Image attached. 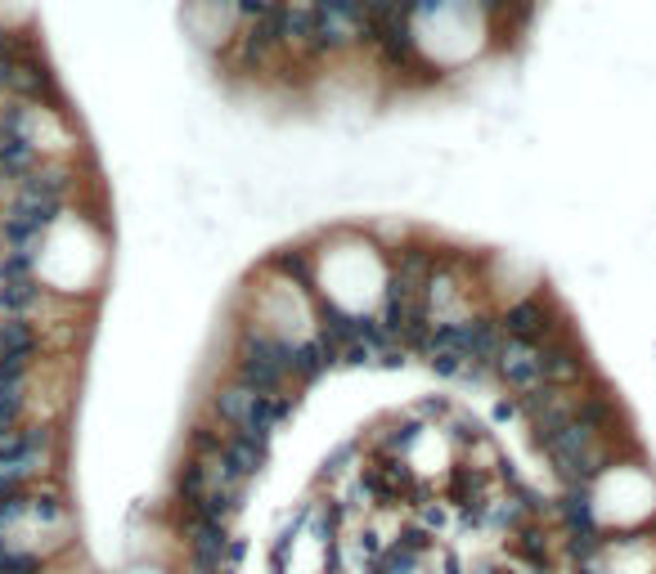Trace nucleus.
Instances as JSON below:
<instances>
[{
  "mask_svg": "<svg viewBox=\"0 0 656 574\" xmlns=\"http://www.w3.org/2000/svg\"><path fill=\"white\" fill-rule=\"evenodd\" d=\"M234 381L252 386L257 395H274V400H292V386L297 381V354L288 337H274V333H243L239 354H234Z\"/></svg>",
  "mask_w": 656,
  "mask_h": 574,
  "instance_id": "1",
  "label": "nucleus"
},
{
  "mask_svg": "<svg viewBox=\"0 0 656 574\" xmlns=\"http://www.w3.org/2000/svg\"><path fill=\"white\" fill-rule=\"evenodd\" d=\"M557 324H562V319H557V310H553L539 292H530V296H522V301H513V306L504 310V319H499L504 337L526 342V345L562 342V328H557Z\"/></svg>",
  "mask_w": 656,
  "mask_h": 574,
  "instance_id": "3",
  "label": "nucleus"
},
{
  "mask_svg": "<svg viewBox=\"0 0 656 574\" xmlns=\"http://www.w3.org/2000/svg\"><path fill=\"white\" fill-rule=\"evenodd\" d=\"M292 409V400H274V395H257L252 386L243 381H230L216 391V418L221 427L230 431H243V436H257V440H270V431L279 427V418Z\"/></svg>",
  "mask_w": 656,
  "mask_h": 574,
  "instance_id": "2",
  "label": "nucleus"
},
{
  "mask_svg": "<svg viewBox=\"0 0 656 574\" xmlns=\"http://www.w3.org/2000/svg\"><path fill=\"white\" fill-rule=\"evenodd\" d=\"M274 269H279V274H288V278H297V287H301V292H310V287H315V260H310V251H306V247H279V251H274Z\"/></svg>",
  "mask_w": 656,
  "mask_h": 574,
  "instance_id": "5",
  "label": "nucleus"
},
{
  "mask_svg": "<svg viewBox=\"0 0 656 574\" xmlns=\"http://www.w3.org/2000/svg\"><path fill=\"white\" fill-rule=\"evenodd\" d=\"M495 372H499V381L513 391V395H535L539 386H544V350L539 345H526V342H504L499 350V359H495Z\"/></svg>",
  "mask_w": 656,
  "mask_h": 574,
  "instance_id": "4",
  "label": "nucleus"
}]
</instances>
